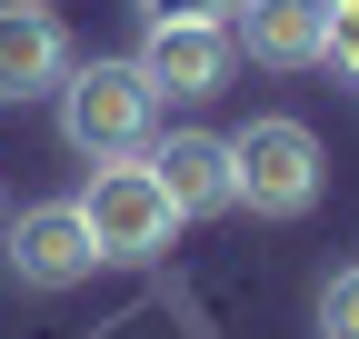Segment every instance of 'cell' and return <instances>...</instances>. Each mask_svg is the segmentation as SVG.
Returning <instances> with one entry per match:
<instances>
[{
	"label": "cell",
	"instance_id": "cell-1",
	"mask_svg": "<svg viewBox=\"0 0 359 339\" xmlns=\"http://www.w3.org/2000/svg\"><path fill=\"white\" fill-rule=\"evenodd\" d=\"M160 130V90L140 80V60H70L60 80V140L100 170V160H140Z\"/></svg>",
	"mask_w": 359,
	"mask_h": 339
},
{
	"label": "cell",
	"instance_id": "cell-2",
	"mask_svg": "<svg viewBox=\"0 0 359 339\" xmlns=\"http://www.w3.org/2000/svg\"><path fill=\"white\" fill-rule=\"evenodd\" d=\"M230 170H240V209H259V220H309V209H320V180H330L320 130L290 120V110L230 130Z\"/></svg>",
	"mask_w": 359,
	"mask_h": 339
},
{
	"label": "cell",
	"instance_id": "cell-3",
	"mask_svg": "<svg viewBox=\"0 0 359 339\" xmlns=\"http://www.w3.org/2000/svg\"><path fill=\"white\" fill-rule=\"evenodd\" d=\"M80 220H90V249H100V260L140 270V260L170 249L180 209H170V190H160L150 160H100V170H90V190H80Z\"/></svg>",
	"mask_w": 359,
	"mask_h": 339
},
{
	"label": "cell",
	"instance_id": "cell-4",
	"mask_svg": "<svg viewBox=\"0 0 359 339\" xmlns=\"http://www.w3.org/2000/svg\"><path fill=\"white\" fill-rule=\"evenodd\" d=\"M0 260H11L20 289H80L100 270V249H90L80 200H30L20 220H0Z\"/></svg>",
	"mask_w": 359,
	"mask_h": 339
},
{
	"label": "cell",
	"instance_id": "cell-5",
	"mask_svg": "<svg viewBox=\"0 0 359 339\" xmlns=\"http://www.w3.org/2000/svg\"><path fill=\"white\" fill-rule=\"evenodd\" d=\"M230 70H240L230 20H150L140 30V80L160 100H210V90H230Z\"/></svg>",
	"mask_w": 359,
	"mask_h": 339
},
{
	"label": "cell",
	"instance_id": "cell-6",
	"mask_svg": "<svg viewBox=\"0 0 359 339\" xmlns=\"http://www.w3.org/2000/svg\"><path fill=\"white\" fill-rule=\"evenodd\" d=\"M70 80V30L50 0H0V110L20 100H60Z\"/></svg>",
	"mask_w": 359,
	"mask_h": 339
},
{
	"label": "cell",
	"instance_id": "cell-7",
	"mask_svg": "<svg viewBox=\"0 0 359 339\" xmlns=\"http://www.w3.org/2000/svg\"><path fill=\"white\" fill-rule=\"evenodd\" d=\"M140 160L160 170V190H170L180 220H219V209H240V170H230V140H219V130H170V140H150Z\"/></svg>",
	"mask_w": 359,
	"mask_h": 339
},
{
	"label": "cell",
	"instance_id": "cell-8",
	"mask_svg": "<svg viewBox=\"0 0 359 339\" xmlns=\"http://www.w3.org/2000/svg\"><path fill=\"white\" fill-rule=\"evenodd\" d=\"M230 40H240L259 70H320L330 0H240V11H230Z\"/></svg>",
	"mask_w": 359,
	"mask_h": 339
},
{
	"label": "cell",
	"instance_id": "cell-9",
	"mask_svg": "<svg viewBox=\"0 0 359 339\" xmlns=\"http://www.w3.org/2000/svg\"><path fill=\"white\" fill-rule=\"evenodd\" d=\"M320 339H359V260L330 270V289H320Z\"/></svg>",
	"mask_w": 359,
	"mask_h": 339
},
{
	"label": "cell",
	"instance_id": "cell-10",
	"mask_svg": "<svg viewBox=\"0 0 359 339\" xmlns=\"http://www.w3.org/2000/svg\"><path fill=\"white\" fill-rule=\"evenodd\" d=\"M320 70H339L349 90H359V0H330V50H320Z\"/></svg>",
	"mask_w": 359,
	"mask_h": 339
},
{
	"label": "cell",
	"instance_id": "cell-11",
	"mask_svg": "<svg viewBox=\"0 0 359 339\" xmlns=\"http://www.w3.org/2000/svg\"><path fill=\"white\" fill-rule=\"evenodd\" d=\"M140 11H150V20H230L240 0H140Z\"/></svg>",
	"mask_w": 359,
	"mask_h": 339
},
{
	"label": "cell",
	"instance_id": "cell-12",
	"mask_svg": "<svg viewBox=\"0 0 359 339\" xmlns=\"http://www.w3.org/2000/svg\"><path fill=\"white\" fill-rule=\"evenodd\" d=\"M0 220H11V209H0Z\"/></svg>",
	"mask_w": 359,
	"mask_h": 339
}]
</instances>
